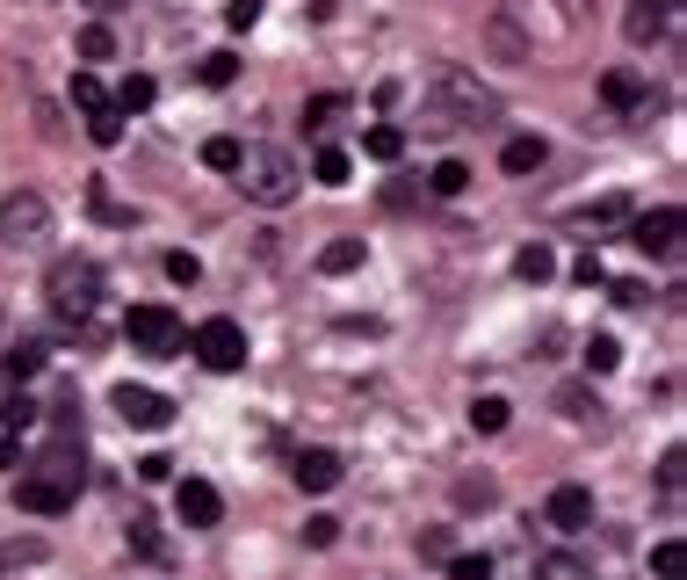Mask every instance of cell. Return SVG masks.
Listing matches in <instances>:
<instances>
[{"mask_svg":"<svg viewBox=\"0 0 687 580\" xmlns=\"http://www.w3.org/2000/svg\"><path fill=\"white\" fill-rule=\"evenodd\" d=\"M499 117V95L485 88L478 73H464V66H434V80H428V117H420V131H456V123H492Z\"/></svg>","mask_w":687,"mask_h":580,"instance_id":"6da1fadb","label":"cell"},{"mask_svg":"<svg viewBox=\"0 0 687 580\" xmlns=\"http://www.w3.org/2000/svg\"><path fill=\"white\" fill-rule=\"evenodd\" d=\"M232 182H240L254 204H290L297 196V182H304V167H297V153H282V145H268V139H254V145H240V167H232Z\"/></svg>","mask_w":687,"mask_h":580,"instance_id":"7a4b0ae2","label":"cell"},{"mask_svg":"<svg viewBox=\"0 0 687 580\" xmlns=\"http://www.w3.org/2000/svg\"><path fill=\"white\" fill-rule=\"evenodd\" d=\"M52 313L58 319H87L95 305H102V269L87 262V254H66V262H52Z\"/></svg>","mask_w":687,"mask_h":580,"instance_id":"3957f363","label":"cell"},{"mask_svg":"<svg viewBox=\"0 0 687 580\" xmlns=\"http://www.w3.org/2000/svg\"><path fill=\"white\" fill-rule=\"evenodd\" d=\"M0 240L15 247V254H30V247L52 240V204L36 189H8V204H0Z\"/></svg>","mask_w":687,"mask_h":580,"instance_id":"277c9868","label":"cell"},{"mask_svg":"<svg viewBox=\"0 0 687 580\" xmlns=\"http://www.w3.org/2000/svg\"><path fill=\"white\" fill-rule=\"evenodd\" d=\"M123 341L145 349V355H181L189 349V335H181V319H174L167 305H131V313H123Z\"/></svg>","mask_w":687,"mask_h":580,"instance_id":"5b68a950","label":"cell"},{"mask_svg":"<svg viewBox=\"0 0 687 580\" xmlns=\"http://www.w3.org/2000/svg\"><path fill=\"white\" fill-rule=\"evenodd\" d=\"M189 349H196V363L218 370V377H224V370H246V327H240V319H203Z\"/></svg>","mask_w":687,"mask_h":580,"instance_id":"8992f818","label":"cell"},{"mask_svg":"<svg viewBox=\"0 0 687 580\" xmlns=\"http://www.w3.org/2000/svg\"><path fill=\"white\" fill-rule=\"evenodd\" d=\"M73 493H80V486H66V479H52V472H22V479H15V508H30V515H66Z\"/></svg>","mask_w":687,"mask_h":580,"instance_id":"52a82bcc","label":"cell"},{"mask_svg":"<svg viewBox=\"0 0 687 580\" xmlns=\"http://www.w3.org/2000/svg\"><path fill=\"white\" fill-rule=\"evenodd\" d=\"M601 102L622 109V117H652V88H644V73L636 66H608L601 73Z\"/></svg>","mask_w":687,"mask_h":580,"instance_id":"ba28073f","label":"cell"},{"mask_svg":"<svg viewBox=\"0 0 687 580\" xmlns=\"http://www.w3.org/2000/svg\"><path fill=\"white\" fill-rule=\"evenodd\" d=\"M174 515H181L189 529H218V515H224V493L210 486V479H181V486H174Z\"/></svg>","mask_w":687,"mask_h":580,"instance_id":"9c48e42d","label":"cell"},{"mask_svg":"<svg viewBox=\"0 0 687 580\" xmlns=\"http://www.w3.org/2000/svg\"><path fill=\"white\" fill-rule=\"evenodd\" d=\"M543 523H550V529H565V537H579V529L594 523V486H572V479H565V486L543 501Z\"/></svg>","mask_w":687,"mask_h":580,"instance_id":"30bf717a","label":"cell"},{"mask_svg":"<svg viewBox=\"0 0 687 580\" xmlns=\"http://www.w3.org/2000/svg\"><path fill=\"white\" fill-rule=\"evenodd\" d=\"M630 240L644 247V254H680V211H673V204H658V211H636V218H630Z\"/></svg>","mask_w":687,"mask_h":580,"instance_id":"8fae6325","label":"cell"},{"mask_svg":"<svg viewBox=\"0 0 687 580\" xmlns=\"http://www.w3.org/2000/svg\"><path fill=\"white\" fill-rule=\"evenodd\" d=\"M117 414L131 428H167L174 422V400H167V392H153V385H117Z\"/></svg>","mask_w":687,"mask_h":580,"instance_id":"7c38bea8","label":"cell"},{"mask_svg":"<svg viewBox=\"0 0 687 580\" xmlns=\"http://www.w3.org/2000/svg\"><path fill=\"white\" fill-rule=\"evenodd\" d=\"M666 30H673V0H630V8H622V36H630L636 52L658 44Z\"/></svg>","mask_w":687,"mask_h":580,"instance_id":"4fadbf2b","label":"cell"},{"mask_svg":"<svg viewBox=\"0 0 687 580\" xmlns=\"http://www.w3.org/2000/svg\"><path fill=\"white\" fill-rule=\"evenodd\" d=\"M290 472H297V486H304V493H333V486H341V458H333V450H297Z\"/></svg>","mask_w":687,"mask_h":580,"instance_id":"5bb4252c","label":"cell"},{"mask_svg":"<svg viewBox=\"0 0 687 580\" xmlns=\"http://www.w3.org/2000/svg\"><path fill=\"white\" fill-rule=\"evenodd\" d=\"M362 153L391 167V160H406V131H398V123H369V131H362Z\"/></svg>","mask_w":687,"mask_h":580,"instance_id":"9a60e30c","label":"cell"},{"mask_svg":"<svg viewBox=\"0 0 687 580\" xmlns=\"http://www.w3.org/2000/svg\"><path fill=\"white\" fill-rule=\"evenodd\" d=\"M109 102H117L123 117H131V109H153L159 102V80H153V73H123V88L109 95Z\"/></svg>","mask_w":687,"mask_h":580,"instance_id":"2e32d148","label":"cell"},{"mask_svg":"<svg viewBox=\"0 0 687 580\" xmlns=\"http://www.w3.org/2000/svg\"><path fill=\"white\" fill-rule=\"evenodd\" d=\"M543 153H550L543 139H507V145H499V167H507V175H535Z\"/></svg>","mask_w":687,"mask_h":580,"instance_id":"e0dca14e","label":"cell"},{"mask_svg":"<svg viewBox=\"0 0 687 580\" xmlns=\"http://www.w3.org/2000/svg\"><path fill=\"white\" fill-rule=\"evenodd\" d=\"M36 370H44V341H15V349L0 355V377H8V385H15V377H36Z\"/></svg>","mask_w":687,"mask_h":580,"instance_id":"ac0fdd59","label":"cell"},{"mask_svg":"<svg viewBox=\"0 0 687 580\" xmlns=\"http://www.w3.org/2000/svg\"><path fill=\"white\" fill-rule=\"evenodd\" d=\"M341 117H347L341 95H311V102H304V131H311V139H326V131H333Z\"/></svg>","mask_w":687,"mask_h":580,"instance_id":"d6986e66","label":"cell"},{"mask_svg":"<svg viewBox=\"0 0 687 580\" xmlns=\"http://www.w3.org/2000/svg\"><path fill=\"white\" fill-rule=\"evenodd\" d=\"M514 276H521V283H550V276H557V254H550L543 240L521 247V254H514Z\"/></svg>","mask_w":687,"mask_h":580,"instance_id":"ffe728a7","label":"cell"},{"mask_svg":"<svg viewBox=\"0 0 687 580\" xmlns=\"http://www.w3.org/2000/svg\"><path fill=\"white\" fill-rule=\"evenodd\" d=\"M362 254H369L362 240H326L319 247V269H326V276H347V269H362Z\"/></svg>","mask_w":687,"mask_h":580,"instance_id":"44dd1931","label":"cell"},{"mask_svg":"<svg viewBox=\"0 0 687 580\" xmlns=\"http://www.w3.org/2000/svg\"><path fill=\"white\" fill-rule=\"evenodd\" d=\"M311 175L326 182V189H347V175H355V160H347L341 145H319V160H311Z\"/></svg>","mask_w":687,"mask_h":580,"instance_id":"7402d4cb","label":"cell"},{"mask_svg":"<svg viewBox=\"0 0 687 580\" xmlns=\"http://www.w3.org/2000/svg\"><path fill=\"white\" fill-rule=\"evenodd\" d=\"M73 109H87V117H95V109H109V88H102V80H95V66H80V73H73Z\"/></svg>","mask_w":687,"mask_h":580,"instance_id":"603a6c76","label":"cell"},{"mask_svg":"<svg viewBox=\"0 0 687 580\" xmlns=\"http://www.w3.org/2000/svg\"><path fill=\"white\" fill-rule=\"evenodd\" d=\"M507 414H514V406L499 400V392H485V400L470 406V428H478V436H499V428H507Z\"/></svg>","mask_w":687,"mask_h":580,"instance_id":"cb8c5ba5","label":"cell"},{"mask_svg":"<svg viewBox=\"0 0 687 580\" xmlns=\"http://www.w3.org/2000/svg\"><path fill=\"white\" fill-rule=\"evenodd\" d=\"M87 139L102 145V153H109V145H123V109H117V102L95 109V117H87Z\"/></svg>","mask_w":687,"mask_h":580,"instance_id":"d4e9b609","label":"cell"},{"mask_svg":"<svg viewBox=\"0 0 687 580\" xmlns=\"http://www.w3.org/2000/svg\"><path fill=\"white\" fill-rule=\"evenodd\" d=\"M428 189H434V196H464V189H470V167H464V160H442V167L428 175Z\"/></svg>","mask_w":687,"mask_h":580,"instance_id":"484cf974","label":"cell"},{"mask_svg":"<svg viewBox=\"0 0 687 580\" xmlns=\"http://www.w3.org/2000/svg\"><path fill=\"white\" fill-rule=\"evenodd\" d=\"M616 363H622V341L616 335H594V341H586V370H594V377H608Z\"/></svg>","mask_w":687,"mask_h":580,"instance_id":"4316f807","label":"cell"},{"mask_svg":"<svg viewBox=\"0 0 687 580\" xmlns=\"http://www.w3.org/2000/svg\"><path fill=\"white\" fill-rule=\"evenodd\" d=\"M492 52H499V58H529V36H521L507 15H492Z\"/></svg>","mask_w":687,"mask_h":580,"instance_id":"83f0119b","label":"cell"},{"mask_svg":"<svg viewBox=\"0 0 687 580\" xmlns=\"http://www.w3.org/2000/svg\"><path fill=\"white\" fill-rule=\"evenodd\" d=\"M203 167H218V175H232V167H240V139H203Z\"/></svg>","mask_w":687,"mask_h":580,"instance_id":"f1b7e54d","label":"cell"},{"mask_svg":"<svg viewBox=\"0 0 687 580\" xmlns=\"http://www.w3.org/2000/svg\"><path fill=\"white\" fill-rule=\"evenodd\" d=\"M448 580H492V559L485 551H448Z\"/></svg>","mask_w":687,"mask_h":580,"instance_id":"f546056e","label":"cell"},{"mask_svg":"<svg viewBox=\"0 0 687 580\" xmlns=\"http://www.w3.org/2000/svg\"><path fill=\"white\" fill-rule=\"evenodd\" d=\"M232 80H240V58H232V52H210L203 58V88H232Z\"/></svg>","mask_w":687,"mask_h":580,"instance_id":"4dcf8cb0","label":"cell"},{"mask_svg":"<svg viewBox=\"0 0 687 580\" xmlns=\"http://www.w3.org/2000/svg\"><path fill=\"white\" fill-rule=\"evenodd\" d=\"M80 58H117V36H109V22H87V30H80Z\"/></svg>","mask_w":687,"mask_h":580,"instance_id":"1f68e13d","label":"cell"},{"mask_svg":"<svg viewBox=\"0 0 687 580\" xmlns=\"http://www.w3.org/2000/svg\"><path fill=\"white\" fill-rule=\"evenodd\" d=\"M557 414H565V422H586V414H594V392L586 385H557Z\"/></svg>","mask_w":687,"mask_h":580,"instance_id":"d6a6232c","label":"cell"},{"mask_svg":"<svg viewBox=\"0 0 687 580\" xmlns=\"http://www.w3.org/2000/svg\"><path fill=\"white\" fill-rule=\"evenodd\" d=\"M167 276H174V283H189V291H196V283H203V262H196L189 247H174V254H167Z\"/></svg>","mask_w":687,"mask_h":580,"instance_id":"836d02e7","label":"cell"},{"mask_svg":"<svg viewBox=\"0 0 687 580\" xmlns=\"http://www.w3.org/2000/svg\"><path fill=\"white\" fill-rule=\"evenodd\" d=\"M131 551L137 559H159V529L145 523V515H131Z\"/></svg>","mask_w":687,"mask_h":580,"instance_id":"e575fe53","label":"cell"},{"mask_svg":"<svg viewBox=\"0 0 687 580\" xmlns=\"http://www.w3.org/2000/svg\"><path fill=\"white\" fill-rule=\"evenodd\" d=\"M44 559V545H36V537H22V545H0V573H8V566H36Z\"/></svg>","mask_w":687,"mask_h":580,"instance_id":"d590c367","label":"cell"},{"mask_svg":"<svg viewBox=\"0 0 687 580\" xmlns=\"http://www.w3.org/2000/svg\"><path fill=\"white\" fill-rule=\"evenodd\" d=\"M535 580H586V566L557 551V559H543V566H535Z\"/></svg>","mask_w":687,"mask_h":580,"instance_id":"8d00e7d4","label":"cell"},{"mask_svg":"<svg viewBox=\"0 0 687 580\" xmlns=\"http://www.w3.org/2000/svg\"><path fill=\"white\" fill-rule=\"evenodd\" d=\"M333 537H341V523H333V515H311V523H304V545L311 551H326Z\"/></svg>","mask_w":687,"mask_h":580,"instance_id":"74e56055","label":"cell"},{"mask_svg":"<svg viewBox=\"0 0 687 580\" xmlns=\"http://www.w3.org/2000/svg\"><path fill=\"white\" fill-rule=\"evenodd\" d=\"M652 573H658V580L680 573V545H673V537H666V545H652Z\"/></svg>","mask_w":687,"mask_h":580,"instance_id":"f35d334b","label":"cell"},{"mask_svg":"<svg viewBox=\"0 0 687 580\" xmlns=\"http://www.w3.org/2000/svg\"><path fill=\"white\" fill-rule=\"evenodd\" d=\"M137 479H145V486H159V479H174V458H159V450H153V458H137Z\"/></svg>","mask_w":687,"mask_h":580,"instance_id":"ab89813d","label":"cell"},{"mask_svg":"<svg viewBox=\"0 0 687 580\" xmlns=\"http://www.w3.org/2000/svg\"><path fill=\"white\" fill-rule=\"evenodd\" d=\"M224 22H232V30H254V22H261V0H232V8H224Z\"/></svg>","mask_w":687,"mask_h":580,"instance_id":"60d3db41","label":"cell"},{"mask_svg":"<svg viewBox=\"0 0 687 580\" xmlns=\"http://www.w3.org/2000/svg\"><path fill=\"white\" fill-rule=\"evenodd\" d=\"M680 442H673V450H666V464H658V486H666V493H680Z\"/></svg>","mask_w":687,"mask_h":580,"instance_id":"b9f144b4","label":"cell"},{"mask_svg":"<svg viewBox=\"0 0 687 580\" xmlns=\"http://www.w3.org/2000/svg\"><path fill=\"white\" fill-rule=\"evenodd\" d=\"M594 218H601V226H608V218H630V196H601V204H594Z\"/></svg>","mask_w":687,"mask_h":580,"instance_id":"7bdbcfd3","label":"cell"},{"mask_svg":"<svg viewBox=\"0 0 687 580\" xmlns=\"http://www.w3.org/2000/svg\"><path fill=\"white\" fill-rule=\"evenodd\" d=\"M22 464V450H15V436H0V472H15Z\"/></svg>","mask_w":687,"mask_h":580,"instance_id":"ee69618b","label":"cell"},{"mask_svg":"<svg viewBox=\"0 0 687 580\" xmlns=\"http://www.w3.org/2000/svg\"><path fill=\"white\" fill-rule=\"evenodd\" d=\"M95 8H123V0H95Z\"/></svg>","mask_w":687,"mask_h":580,"instance_id":"f6af8a7d","label":"cell"}]
</instances>
